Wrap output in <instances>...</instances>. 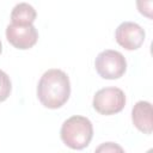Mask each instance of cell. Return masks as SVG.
Wrapping results in <instances>:
<instances>
[{
    "instance_id": "cell-1",
    "label": "cell",
    "mask_w": 153,
    "mask_h": 153,
    "mask_svg": "<svg viewBox=\"0 0 153 153\" xmlns=\"http://www.w3.org/2000/svg\"><path fill=\"white\" fill-rule=\"evenodd\" d=\"M69 96L71 82L63 71L53 68L44 72L37 85V97L43 106L59 109L68 100Z\"/></svg>"
},
{
    "instance_id": "cell-2",
    "label": "cell",
    "mask_w": 153,
    "mask_h": 153,
    "mask_svg": "<svg viewBox=\"0 0 153 153\" xmlns=\"http://www.w3.org/2000/svg\"><path fill=\"white\" fill-rule=\"evenodd\" d=\"M61 140L72 149H82L88 146L93 136L91 121L84 116H72L66 120L60 130Z\"/></svg>"
},
{
    "instance_id": "cell-3",
    "label": "cell",
    "mask_w": 153,
    "mask_h": 153,
    "mask_svg": "<svg viewBox=\"0 0 153 153\" xmlns=\"http://www.w3.org/2000/svg\"><path fill=\"white\" fill-rule=\"evenodd\" d=\"M94 67L102 78L114 80L121 78L126 73L127 61L120 51L106 49L97 55Z\"/></svg>"
},
{
    "instance_id": "cell-4",
    "label": "cell",
    "mask_w": 153,
    "mask_h": 153,
    "mask_svg": "<svg viewBox=\"0 0 153 153\" xmlns=\"http://www.w3.org/2000/svg\"><path fill=\"white\" fill-rule=\"evenodd\" d=\"M93 108L100 115H115L123 110L126 105V94L118 87H105L96 92L93 97Z\"/></svg>"
},
{
    "instance_id": "cell-5",
    "label": "cell",
    "mask_w": 153,
    "mask_h": 153,
    "mask_svg": "<svg viewBox=\"0 0 153 153\" xmlns=\"http://www.w3.org/2000/svg\"><path fill=\"white\" fill-rule=\"evenodd\" d=\"M6 38L14 48L26 50L37 43L38 32L32 24L22 25L11 23L6 27Z\"/></svg>"
},
{
    "instance_id": "cell-6",
    "label": "cell",
    "mask_w": 153,
    "mask_h": 153,
    "mask_svg": "<svg viewBox=\"0 0 153 153\" xmlns=\"http://www.w3.org/2000/svg\"><path fill=\"white\" fill-rule=\"evenodd\" d=\"M116 42L127 50L139 49L145 41L143 29L133 22H124L118 25L115 32Z\"/></svg>"
},
{
    "instance_id": "cell-7",
    "label": "cell",
    "mask_w": 153,
    "mask_h": 153,
    "mask_svg": "<svg viewBox=\"0 0 153 153\" xmlns=\"http://www.w3.org/2000/svg\"><path fill=\"white\" fill-rule=\"evenodd\" d=\"M131 120L134 126L145 134H152L153 121H152V105L149 102H137L131 111Z\"/></svg>"
},
{
    "instance_id": "cell-8",
    "label": "cell",
    "mask_w": 153,
    "mask_h": 153,
    "mask_svg": "<svg viewBox=\"0 0 153 153\" xmlns=\"http://www.w3.org/2000/svg\"><path fill=\"white\" fill-rule=\"evenodd\" d=\"M36 17H37L36 10L26 2H20L16 5L11 12V20L14 24L29 25L35 22Z\"/></svg>"
},
{
    "instance_id": "cell-9",
    "label": "cell",
    "mask_w": 153,
    "mask_h": 153,
    "mask_svg": "<svg viewBox=\"0 0 153 153\" xmlns=\"http://www.w3.org/2000/svg\"><path fill=\"white\" fill-rule=\"evenodd\" d=\"M11 90H12V84L10 76L4 71L0 69V103L8 98Z\"/></svg>"
},
{
    "instance_id": "cell-10",
    "label": "cell",
    "mask_w": 153,
    "mask_h": 153,
    "mask_svg": "<svg viewBox=\"0 0 153 153\" xmlns=\"http://www.w3.org/2000/svg\"><path fill=\"white\" fill-rule=\"evenodd\" d=\"M136 7L142 16L152 18V0H136Z\"/></svg>"
},
{
    "instance_id": "cell-11",
    "label": "cell",
    "mask_w": 153,
    "mask_h": 153,
    "mask_svg": "<svg viewBox=\"0 0 153 153\" xmlns=\"http://www.w3.org/2000/svg\"><path fill=\"white\" fill-rule=\"evenodd\" d=\"M122 151V148L120 147V146H116L115 143H112V142H106L105 145H103V146H100V147H98L97 148V151L98 152H100V151Z\"/></svg>"
},
{
    "instance_id": "cell-12",
    "label": "cell",
    "mask_w": 153,
    "mask_h": 153,
    "mask_svg": "<svg viewBox=\"0 0 153 153\" xmlns=\"http://www.w3.org/2000/svg\"><path fill=\"white\" fill-rule=\"evenodd\" d=\"M1 51H2V44H1V41H0V54H1Z\"/></svg>"
}]
</instances>
